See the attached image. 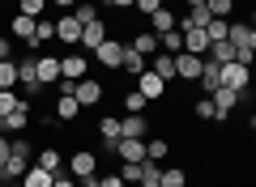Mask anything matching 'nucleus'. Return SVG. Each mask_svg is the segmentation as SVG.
<instances>
[{"instance_id":"nucleus-52","label":"nucleus","mask_w":256,"mask_h":187,"mask_svg":"<svg viewBox=\"0 0 256 187\" xmlns=\"http://www.w3.org/2000/svg\"><path fill=\"white\" fill-rule=\"evenodd\" d=\"M4 187H22V179H18V183H4Z\"/></svg>"},{"instance_id":"nucleus-6","label":"nucleus","mask_w":256,"mask_h":187,"mask_svg":"<svg viewBox=\"0 0 256 187\" xmlns=\"http://www.w3.org/2000/svg\"><path fill=\"white\" fill-rule=\"evenodd\" d=\"M180 38H184V51H188V55H205V51H210V38H205L201 26H184Z\"/></svg>"},{"instance_id":"nucleus-1","label":"nucleus","mask_w":256,"mask_h":187,"mask_svg":"<svg viewBox=\"0 0 256 187\" xmlns=\"http://www.w3.org/2000/svg\"><path fill=\"white\" fill-rule=\"evenodd\" d=\"M226 43L235 47L239 64H252V51H256V30L252 26H226Z\"/></svg>"},{"instance_id":"nucleus-5","label":"nucleus","mask_w":256,"mask_h":187,"mask_svg":"<svg viewBox=\"0 0 256 187\" xmlns=\"http://www.w3.org/2000/svg\"><path fill=\"white\" fill-rule=\"evenodd\" d=\"M68 175H73V179H90V175H98V158H94L90 149L73 153V158H68Z\"/></svg>"},{"instance_id":"nucleus-51","label":"nucleus","mask_w":256,"mask_h":187,"mask_svg":"<svg viewBox=\"0 0 256 187\" xmlns=\"http://www.w3.org/2000/svg\"><path fill=\"white\" fill-rule=\"evenodd\" d=\"M184 4H188V9H192V4H205V0H184Z\"/></svg>"},{"instance_id":"nucleus-18","label":"nucleus","mask_w":256,"mask_h":187,"mask_svg":"<svg viewBox=\"0 0 256 187\" xmlns=\"http://www.w3.org/2000/svg\"><path fill=\"white\" fill-rule=\"evenodd\" d=\"M77 115H82V102H77L73 94H60V98H56V119L68 124V119H77Z\"/></svg>"},{"instance_id":"nucleus-14","label":"nucleus","mask_w":256,"mask_h":187,"mask_svg":"<svg viewBox=\"0 0 256 187\" xmlns=\"http://www.w3.org/2000/svg\"><path fill=\"white\" fill-rule=\"evenodd\" d=\"M107 38V26L102 21H90V26H82V38H77V51H94V47Z\"/></svg>"},{"instance_id":"nucleus-27","label":"nucleus","mask_w":256,"mask_h":187,"mask_svg":"<svg viewBox=\"0 0 256 187\" xmlns=\"http://www.w3.org/2000/svg\"><path fill=\"white\" fill-rule=\"evenodd\" d=\"M205 85V94H214V89H218V64L214 60H201V77H196Z\"/></svg>"},{"instance_id":"nucleus-4","label":"nucleus","mask_w":256,"mask_h":187,"mask_svg":"<svg viewBox=\"0 0 256 187\" xmlns=\"http://www.w3.org/2000/svg\"><path fill=\"white\" fill-rule=\"evenodd\" d=\"M162 89H166V81L162 77H158V72H137V94H141V98H146V102H154V98H162Z\"/></svg>"},{"instance_id":"nucleus-29","label":"nucleus","mask_w":256,"mask_h":187,"mask_svg":"<svg viewBox=\"0 0 256 187\" xmlns=\"http://www.w3.org/2000/svg\"><path fill=\"white\" fill-rule=\"evenodd\" d=\"M34 166H43L47 175H60V170H64V162H60V153H56V149H43V153H38V162H34Z\"/></svg>"},{"instance_id":"nucleus-19","label":"nucleus","mask_w":256,"mask_h":187,"mask_svg":"<svg viewBox=\"0 0 256 187\" xmlns=\"http://www.w3.org/2000/svg\"><path fill=\"white\" fill-rule=\"evenodd\" d=\"M26 166H30L26 158H13V153H9V162L0 166V183H18V179L26 175Z\"/></svg>"},{"instance_id":"nucleus-25","label":"nucleus","mask_w":256,"mask_h":187,"mask_svg":"<svg viewBox=\"0 0 256 187\" xmlns=\"http://www.w3.org/2000/svg\"><path fill=\"white\" fill-rule=\"evenodd\" d=\"M56 175H47L43 166H26V175H22V187H52Z\"/></svg>"},{"instance_id":"nucleus-8","label":"nucleus","mask_w":256,"mask_h":187,"mask_svg":"<svg viewBox=\"0 0 256 187\" xmlns=\"http://www.w3.org/2000/svg\"><path fill=\"white\" fill-rule=\"evenodd\" d=\"M210 102H214V119H230V111H235L239 94H235V89H226V85H218Z\"/></svg>"},{"instance_id":"nucleus-35","label":"nucleus","mask_w":256,"mask_h":187,"mask_svg":"<svg viewBox=\"0 0 256 187\" xmlns=\"http://www.w3.org/2000/svg\"><path fill=\"white\" fill-rule=\"evenodd\" d=\"M166 153H171V145H166V141H158V136H154V141H146V158L150 162H162Z\"/></svg>"},{"instance_id":"nucleus-17","label":"nucleus","mask_w":256,"mask_h":187,"mask_svg":"<svg viewBox=\"0 0 256 187\" xmlns=\"http://www.w3.org/2000/svg\"><path fill=\"white\" fill-rule=\"evenodd\" d=\"M18 85L26 89V94H38V89H43V85H38V72H34V60H22L18 64Z\"/></svg>"},{"instance_id":"nucleus-33","label":"nucleus","mask_w":256,"mask_h":187,"mask_svg":"<svg viewBox=\"0 0 256 187\" xmlns=\"http://www.w3.org/2000/svg\"><path fill=\"white\" fill-rule=\"evenodd\" d=\"M13 85H18V64L0 60V89H13Z\"/></svg>"},{"instance_id":"nucleus-46","label":"nucleus","mask_w":256,"mask_h":187,"mask_svg":"<svg viewBox=\"0 0 256 187\" xmlns=\"http://www.w3.org/2000/svg\"><path fill=\"white\" fill-rule=\"evenodd\" d=\"M98 187H124V179H120V175H102Z\"/></svg>"},{"instance_id":"nucleus-41","label":"nucleus","mask_w":256,"mask_h":187,"mask_svg":"<svg viewBox=\"0 0 256 187\" xmlns=\"http://www.w3.org/2000/svg\"><path fill=\"white\" fill-rule=\"evenodd\" d=\"M141 187H162V183H158V166H154V162L141 166Z\"/></svg>"},{"instance_id":"nucleus-22","label":"nucleus","mask_w":256,"mask_h":187,"mask_svg":"<svg viewBox=\"0 0 256 187\" xmlns=\"http://www.w3.org/2000/svg\"><path fill=\"white\" fill-rule=\"evenodd\" d=\"M150 72H158L162 81H175V55H171V51H158L154 64H150Z\"/></svg>"},{"instance_id":"nucleus-28","label":"nucleus","mask_w":256,"mask_h":187,"mask_svg":"<svg viewBox=\"0 0 256 187\" xmlns=\"http://www.w3.org/2000/svg\"><path fill=\"white\" fill-rule=\"evenodd\" d=\"M158 51H171V55H180V51H184V38H180V30H166V34H158Z\"/></svg>"},{"instance_id":"nucleus-44","label":"nucleus","mask_w":256,"mask_h":187,"mask_svg":"<svg viewBox=\"0 0 256 187\" xmlns=\"http://www.w3.org/2000/svg\"><path fill=\"white\" fill-rule=\"evenodd\" d=\"M196 119H214V102H210V98L196 102Z\"/></svg>"},{"instance_id":"nucleus-40","label":"nucleus","mask_w":256,"mask_h":187,"mask_svg":"<svg viewBox=\"0 0 256 187\" xmlns=\"http://www.w3.org/2000/svg\"><path fill=\"white\" fill-rule=\"evenodd\" d=\"M158 183L162 187H184V170H158Z\"/></svg>"},{"instance_id":"nucleus-49","label":"nucleus","mask_w":256,"mask_h":187,"mask_svg":"<svg viewBox=\"0 0 256 187\" xmlns=\"http://www.w3.org/2000/svg\"><path fill=\"white\" fill-rule=\"evenodd\" d=\"M56 4H60V9H68V13H73V4H77V0H56Z\"/></svg>"},{"instance_id":"nucleus-32","label":"nucleus","mask_w":256,"mask_h":187,"mask_svg":"<svg viewBox=\"0 0 256 187\" xmlns=\"http://www.w3.org/2000/svg\"><path fill=\"white\" fill-rule=\"evenodd\" d=\"M73 17L82 21V26H90V21H98V4H90V0H82V4H73Z\"/></svg>"},{"instance_id":"nucleus-31","label":"nucleus","mask_w":256,"mask_h":187,"mask_svg":"<svg viewBox=\"0 0 256 187\" xmlns=\"http://www.w3.org/2000/svg\"><path fill=\"white\" fill-rule=\"evenodd\" d=\"M47 38H56V21H43V17H38V26H34V38H30L26 47H43Z\"/></svg>"},{"instance_id":"nucleus-10","label":"nucleus","mask_w":256,"mask_h":187,"mask_svg":"<svg viewBox=\"0 0 256 187\" xmlns=\"http://www.w3.org/2000/svg\"><path fill=\"white\" fill-rule=\"evenodd\" d=\"M56 38H60L64 47H77V38H82V21H77L73 13H64V17L56 21Z\"/></svg>"},{"instance_id":"nucleus-7","label":"nucleus","mask_w":256,"mask_h":187,"mask_svg":"<svg viewBox=\"0 0 256 187\" xmlns=\"http://www.w3.org/2000/svg\"><path fill=\"white\" fill-rule=\"evenodd\" d=\"M73 98L82 102V107H98V102H102V85H98V81H90V77H82L73 85Z\"/></svg>"},{"instance_id":"nucleus-38","label":"nucleus","mask_w":256,"mask_h":187,"mask_svg":"<svg viewBox=\"0 0 256 187\" xmlns=\"http://www.w3.org/2000/svg\"><path fill=\"white\" fill-rule=\"evenodd\" d=\"M116 175L124 179V183H141V162H124V166H120Z\"/></svg>"},{"instance_id":"nucleus-45","label":"nucleus","mask_w":256,"mask_h":187,"mask_svg":"<svg viewBox=\"0 0 256 187\" xmlns=\"http://www.w3.org/2000/svg\"><path fill=\"white\" fill-rule=\"evenodd\" d=\"M30 153H34L30 141H13V158H30Z\"/></svg>"},{"instance_id":"nucleus-30","label":"nucleus","mask_w":256,"mask_h":187,"mask_svg":"<svg viewBox=\"0 0 256 187\" xmlns=\"http://www.w3.org/2000/svg\"><path fill=\"white\" fill-rule=\"evenodd\" d=\"M210 60L214 64H230V60H235V47H230L226 38H222V43H210Z\"/></svg>"},{"instance_id":"nucleus-26","label":"nucleus","mask_w":256,"mask_h":187,"mask_svg":"<svg viewBox=\"0 0 256 187\" xmlns=\"http://www.w3.org/2000/svg\"><path fill=\"white\" fill-rule=\"evenodd\" d=\"M120 68H124V72H132V77H137V72H146V55H137V51H132V47L124 43V60H120Z\"/></svg>"},{"instance_id":"nucleus-3","label":"nucleus","mask_w":256,"mask_h":187,"mask_svg":"<svg viewBox=\"0 0 256 187\" xmlns=\"http://www.w3.org/2000/svg\"><path fill=\"white\" fill-rule=\"evenodd\" d=\"M86 68H90V60H86V51H77V47L68 55H60V77L64 81H82Z\"/></svg>"},{"instance_id":"nucleus-42","label":"nucleus","mask_w":256,"mask_h":187,"mask_svg":"<svg viewBox=\"0 0 256 187\" xmlns=\"http://www.w3.org/2000/svg\"><path fill=\"white\" fill-rule=\"evenodd\" d=\"M124 111H128V115H141V111H146V98H141V94H128V98H124Z\"/></svg>"},{"instance_id":"nucleus-12","label":"nucleus","mask_w":256,"mask_h":187,"mask_svg":"<svg viewBox=\"0 0 256 187\" xmlns=\"http://www.w3.org/2000/svg\"><path fill=\"white\" fill-rule=\"evenodd\" d=\"M201 60H205V55H188V51H180V55H175V77L196 81V77H201Z\"/></svg>"},{"instance_id":"nucleus-34","label":"nucleus","mask_w":256,"mask_h":187,"mask_svg":"<svg viewBox=\"0 0 256 187\" xmlns=\"http://www.w3.org/2000/svg\"><path fill=\"white\" fill-rule=\"evenodd\" d=\"M22 107V94H13V89H0V119L9 115V111Z\"/></svg>"},{"instance_id":"nucleus-36","label":"nucleus","mask_w":256,"mask_h":187,"mask_svg":"<svg viewBox=\"0 0 256 187\" xmlns=\"http://www.w3.org/2000/svg\"><path fill=\"white\" fill-rule=\"evenodd\" d=\"M226 26H230V21H222V17H214L210 26H205V38H210V43H222V38H226Z\"/></svg>"},{"instance_id":"nucleus-15","label":"nucleus","mask_w":256,"mask_h":187,"mask_svg":"<svg viewBox=\"0 0 256 187\" xmlns=\"http://www.w3.org/2000/svg\"><path fill=\"white\" fill-rule=\"evenodd\" d=\"M116 153H120V162H146V141H128V136H120Z\"/></svg>"},{"instance_id":"nucleus-21","label":"nucleus","mask_w":256,"mask_h":187,"mask_svg":"<svg viewBox=\"0 0 256 187\" xmlns=\"http://www.w3.org/2000/svg\"><path fill=\"white\" fill-rule=\"evenodd\" d=\"M34 26H38V17H26V13H18V17L9 21V30L22 38V43H30V38H34Z\"/></svg>"},{"instance_id":"nucleus-37","label":"nucleus","mask_w":256,"mask_h":187,"mask_svg":"<svg viewBox=\"0 0 256 187\" xmlns=\"http://www.w3.org/2000/svg\"><path fill=\"white\" fill-rule=\"evenodd\" d=\"M47 0H18V13H26V17H43Z\"/></svg>"},{"instance_id":"nucleus-53","label":"nucleus","mask_w":256,"mask_h":187,"mask_svg":"<svg viewBox=\"0 0 256 187\" xmlns=\"http://www.w3.org/2000/svg\"><path fill=\"white\" fill-rule=\"evenodd\" d=\"M0 187H4V183H0Z\"/></svg>"},{"instance_id":"nucleus-47","label":"nucleus","mask_w":256,"mask_h":187,"mask_svg":"<svg viewBox=\"0 0 256 187\" xmlns=\"http://www.w3.org/2000/svg\"><path fill=\"white\" fill-rule=\"evenodd\" d=\"M9 153H13V145H9V136H0V166L9 162Z\"/></svg>"},{"instance_id":"nucleus-50","label":"nucleus","mask_w":256,"mask_h":187,"mask_svg":"<svg viewBox=\"0 0 256 187\" xmlns=\"http://www.w3.org/2000/svg\"><path fill=\"white\" fill-rule=\"evenodd\" d=\"M107 4H116V9H128V4H132V0H107Z\"/></svg>"},{"instance_id":"nucleus-39","label":"nucleus","mask_w":256,"mask_h":187,"mask_svg":"<svg viewBox=\"0 0 256 187\" xmlns=\"http://www.w3.org/2000/svg\"><path fill=\"white\" fill-rule=\"evenodd\" d=\"M205 4H210V13H214V17H222V21H226L230 9H235V0H205Z\"/></svg>"},{"instance_id":"nucleus-43","label":"nucleus","mask_w":256,"mask_h":187,"mask_svg":"<svg viewBox=\"0 0 256 187\" xmlns=\"http://www.w3.org/2000/svg\"><path fill=\"white\" fill-rule=\"evenodd\" d=\"M132 4H137V9L146 13V17H150V13H158V9H162V0H132Z\"/></svg>"},{"instance_id":"nucleus-24","label":"nucleus","mask_w":256,"mask_h":187,"mask_svg":"<svg viewBox=\"0 0 256 187\" xmlns=\"http://www.w3.org/2000/svg\"><path fill=\"white\" fill-rule=\"evenodd\" d=\"M128 47H132L137 55H158V34H150V30H141V34L132 38Z\"/></svg>"},{"instance_id":"nucleus-20","label":"nucleus","mask_w":256,"mask_h":187,"mask_svg":"<svg viewBox=\"0 0 256 187\" xmlns=\"http://www.w3.org/2000/svg\"><path fill=\"white\" fill-rule=\"evenodd\" d=\"M166 30H175V13L162 4L158 13H150V34H166Z\"/></svg>"},{"instance_id":"nucleus-48","label":"nucleus","mask_w":256,"mask_h":187,"mask_svg":"<svg viewBox=\"0 0 256 187\" xmlns=\"http://www.w3.org/2000/svg\"><path fill=\"white\" fill-rule=\"evenodd\" d=\"M0 60H13L9 55V38H0Z\"/></svg>"},{"instance_id":"nucleus-11","label":"nucleus","mask_w":256,"mask_h":187,"mask_svg":"<svg viewBox=\"0 0 256 187\" xmlns=\"http://www.w3.org/2000/svg\"><path fill=\"white\" fill-rule=\"evenodd\" d=\"M26 124H30V102L22 98V107H18V111H9V115L0 119V136H9V132H22Z\"/></svg>"},{"instance_id":"nucleus-23","label":"nucleus","mask_w":256,"mask_h":187,"mask_svg":"<svg viewBox=\"0 0 256 187\" xmlns=\"http://www.w3.org/2000/svg\"><path fill=\"white\" fill-rule=\"evenodd\" d=\"M98 136H102V145H107V149H116V141H120V119H116V115L98 119Z\"/></svg>"},{"instance_id":"nucleus-2","label":"nucleus","mask_w":256,"mask_h":187,"mask_svg":"<svg viewBox=\"0 0 256 187\" xmlns=\"http://www.w3.org/2000/svg\"><path fill=\"white\" fill-rule=\"evenodd\" d=\"M218 85H226V89H235V94H244V89H248V64H239V60L218 64Z\"/></svg>"},{"instance_id":"nucleus-13","label":"nucleus","mask_w":256,"mask_h":187,"mask_svg":"<svg viewBox=\"0 0 256 187\" xmlns=\"http://www.w3.org/2000/svg\"><path fill=\"white\" fill-rule=\"evenodd\" d=\"M34 72H38V85H56V81H60V60H56V55H38Z\"/></svg>"},{"instance_id":"nucleus-16","label":"nucleus","mask_w":256,"mask_h":187,"mask_svg":"<svg viewBox=\"0 0 256 187\" xmlns=\"http://www.w3.org/2000/svg\"><path fill=\"white\" fill-rule=\"evenodd\" d=\"M146 132H150L146 115H128V119H120V136H128V141H146Z\"/></svg>"},{"instance_id":"nucleus-9","label":"nucleus","mask_w":256,"mask_h":187,"mask_svg":"<svg viewBox=\"0 0 256 187\" xmlns=\"http://www.w3.org/2000/svg\"><path fill=\"white\" fill-rule=\"evenodd\" d=\"M94 60L98 64H107V68H120V60H124V43H111V38H102L98 47H94Z\"/></svg>"}]
</instances>
